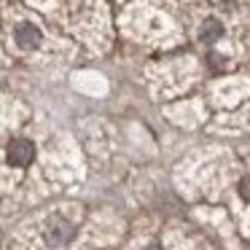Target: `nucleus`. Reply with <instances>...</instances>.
Returning a JSON list of instances; mask_svg holds the SVG:
<instances>
[{
    "label": "nucleus",
    "instance_id": "obj_1",
    "mask_svg": "<svg viewBox=\"0 0 250 250\" xmlns=\"http://www.w3.org/2000/svg\"><path fill=\"white\" fill-rule=\"evenodd\" d=\"M35 156V146L30 140H11L8 146V162L17 164V167H27Z\"/></svg>",
    "mask_w": 250,
    "mask_h": 250
},
{
    "label": "nucleus",
    "instance_id": "obj_2",
    "mask_svg": "<svg viewBox=\"0 0 250 250\" xmlns=\"http://www.w3.org/2000/svg\"><path fill=\"white\" fill-rule=\"evenodd\" d=\"M14 41H17L19 49H35L41 43V30L33 22H22L14 30Z\"/></svg>",
    "mask_w": 250,
    "mask_h": 250
},
{
    "label": "nucleus",
    "instance_id": "obj_3",
    "mask_svg": "<svg viewBox=\"0 0 250 250\" xmlns=\"http://www.w3.org/2000/svg\"><path fill=\"white\" fill-rule=\"evenodd\" d=\"M49 242L51 245H65L67 239L73 237V229H70V223H65L62 218H54V221L49 223Z\"/></svg>",
    "mask_w": 250,
    "mask_h": 250
},
{
    "label": "nucleus",
    "instance_id": "obj_4",
    "mask_svg": "<svg viewBox=\"0 0 250 250\" xmlns=\"http://www.w3.org/2000/svg\"><path fill=\"white\" fill-rule=\"evenodd\" d=\"M221 35H223V27H221L218 19H207V22L202 24V30H199V38L205 41V43H215Z\"/></svg>",
    "mask_w": 250,
    "mask_h": 250
},
{
    "label": "nucleus",
    "instance_id": "obj_5",
    "mask_svg": "<svg viewBox=\"0 0 250 250\" xmlns=\"http://www.w3.org/2000/svg\"><path fill=\"white\" fill-rule=\"evenodd\" d=\"M239 194H242L245 202H250V175H248V178H242V183H239Z\"/></svg>",
    "mask_w": 250,
    "mask_h": 250
},
{
    "label": "nucleus",
    "instance_id": "obj_6",
    "mask_svg": "<svg viewBox=\"0 0 250 250\" xmlns=\"http://www.w3.org/2000/svg\"><path fill=\"white\" fill-rule=\"evenodd\" d=\"M148 250H162V248H156V245H153V248H148Z\"/></svg>",
    "mask_w": 250,
    "mask_h": 250
}]
</instances>
